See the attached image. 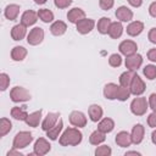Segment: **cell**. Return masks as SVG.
<instances>
[{"mask_svg":"<svg viewBox=\"0 0 156 156\" xmlns=\"http://www.w3.org/2000/svg\"><path fill=\"white\" fill-rule=\"evenodd\" d=\"M127 34L130 37H138L144 30V23L141 21H133L127 26Z\"/></svg>","mask_w":156,"mask_h":156,"instance_id":"18","label":"cell"},{"mask_svg":"<svg viewBox=\"0 0 156 156\" xmlns=\"http://www.w3.org/2000/svg\"><path fill=\"white\" fill-rule=\"evenodd\" d=\"M68 119H69V123L77 128H83L87 126V117L82 111H72L69 113Z\"/></svg>","mask_w":156,"mask_h":156,"instance_id":"9","label":"cell"},{"mask_svg":"<svg viewBox=\"0 0 156 156\" xmlns=\"http://www.w3.org/2000/svg\"><path fill=\"white\" fill-rule=\"evenodd\" d=\"M62 129H63V121H62V119H58V122H57L51 129H49V130L46 132V136H48L50 140H56V139L60 136Z\"/></svg>","mask_w":156,"mask_h":156,"instance_id":"28","label":"cell"},{"mask_svg":"<svg viewBox=\"0 0 156 156\" xmlns=\"http://www.w3.org/2000/svg\"><path fill=\"white\" fill-rule=\"evenodd\" d=\"M115 141H116V144H117L118 146H121V147H128V146H130V145L133 144V143H132V136H130V134H129L128 132H126V130L118 132V133L116 134Z\"/></svg>","mask_w":156,"mask_h":156,"instance_id":"16","label":"cell"},{"mask_svg":"<svg viewBox=\"0 0 156 156\" xmlns=\"http://www.w3.org/2000/svg\"><path fill=\"white\" fill-rule=\"evenodd\" d=\"M10 99L13 102H26L32 99V95L26 88L17 85L10 90Z\"/></svg>","mask_w":156,"mask_h":156,"instance_id":"4","label":"cell"},{"mask_svg":"<svg viewBox=\"0 0 156 156\" xmlns=\"http://www.w3.org/2000/svg\"><path fill=\"white\" fill-rule=\"evenodd\" d=\"M144 135H145V128H144V126L140 124V123L134 124L133 128H132V132H130L132 143L135 144V145L140 144L144 140Z\"/></svg>","mask_w":156,"mask_h":156,"instance_id":"12","label":"cell"},{"mask_svg":"<svg viewBox=\"0 0 156 156\" xmlns=\"http://www.w3.org/2000/svg\"><path fill=\"white\" fill-rule=\"evenodd\" d=\"M117 90H118V85L115 83H107L104 87V96L107 100H115L117 99Z\"/></svg>","mask_w":156,"mask_h":156,"instance_id":"26","label":"cell"},{"mask_svg":"<svg viewBox=\"0 0 156 156\" xmlns=\"http://www.w3.org/2000/svg\"><path fill=\"white\" fill-rule=\"evenodd\" d=\"M151 141H152V144L156 145V128H155L154 132L151 133Z\"/></svg>","mask_w":156,"mask_h":156,"instance_id":"49","label":"cell"},{"mask_svg":"<svg viewBox=\"0 0 156 156\" xmlns=\"http://www.w3.org/2000/svg\"><path fill=\"white\" fill-rule=\"evenodd\" d=\"M38 17L44 22V23H50L54 21V12L49 9H40L38 11Z\"/></svg>","mask_w":156,"mask_h":156,"instance_id":"34","label":"cell"},{"mask_svg":"<svg viewBox=\"0 0 156 156\" xmlns=\"http://www.w3.org/2000/svg\"><path fill=\"white\" fill-rule=\"evenodd\" d=\"M147 58L151 62H156V48H152L147 51Z\"/></svg>","mask_w":156,"mask_h":156,"instance_id":"45","label":"cell"},{"mask_svg":"<svg viewBox=\"0 0 156 156\" xmlns=\"http://www.w3.org/2000/svg\"><path fill=\"white\" fill-rule=\"evenodd\" d=\"M115 5V0H99V6L104 11H108Z\"/></svg>","mask_w":156,"mask_h":156,"instance_id":"40","label":"cell"},{"mask_svg":"<svg viewBox=\"0 0 156 156\" xmlns=\"http://www.w3.org/2000/svg\"><path fill=\"white\" fill-rule=\"evenodd\" d=\"M58 117H60L58 112H49L46 117L41 121V129L44 132H48L49 129H51L58 122Z\"/></svg>","mask_w":156,"mask_h":156,"instance_id":"13","label":"cell"},{"mask_svg":"<svg viewBox=\"0 0 156 156\" xmlns=\"http://www.w3.org/2000/svg\"><path fill=\"white\" fill-rule=\"evenodd\" d=\"M115 16L119 22H130L133 20V11L127 6H119L117 7Z\"/></svg>","mask_w":156,"mask_h":156,"instance_id":"14","label":"cell"},{"mask_svg":"<svg viewBox=\"0 0 156 156\" xmlns=\"http://www.w3.org/2000/svg\"><path fill=\"white\" fill-rule=\"evenodd\" d=\"M147 108H149V102H147L146 98L138 96V98L133 99V101L130 102V112L134 116H143V115H145Z\"/></svg>","mask_w":156,"mask_h":156,"instance_id":"3","label":"cell"},{"mask_svg":"<svg viewBox=\"0 0 156 156\" xmlns=\"http://www.w3.org/2000/svg\"><path fill=\"white\" fill-rule=\"evenodd\" d=\"M127 1H128V4H129L130 6H133V7H140L141 4H143V0H127Z\"/></svg>","mask_w":156,"mask_h":156,"instance_id":"48","label":"cell"},{"mask_svg":"<svg viewBox=\"0 0 156 156\" xmlns=\"http://www.w3.org/2000/svg\"><path fill=\"white\" fill-rule=\"evenodd\" d=\"M111 23H112V21L108 18V17H101L99 21H98V24H96V27H98V32L100 33V34H108V29H110V27H111Z\"/></svg>","mask_w":156,"mask_h":156,"instance_id":"31","label":"cell"},{"mask_svg":"<svg viewBox=\"0 0 156 156\" xmlns=\"http://www.w3.org/2000/svg\"><path fill=\"white\" fill-rule=\"evenodd\" d=\"M10 82H11V79H10V76L7 73H5V72L0 73V90L1 91H5L9 88Z\"/></svg>","mask_w":156,"mask_h":156,"instance_id":"38","label":"cell"},{"mask_svg":"<svg viewBox=\"0 0 156 156\" xmlns=\"http://www.w3.org/2000/svg\"><path fill=\"white\" fill-rule=\"evenodd\" d=\"M123 26H122V22H112L111 23V27L108 29V35L112 38V39H118L122 37L123 34Z\"/></svg>","mask_w":156,"mask_h":156,"instance_id":"27","label":"cell"},{"mask_svg":"<svg viewBox=\"0 0 156 156\" xmlns=\"http://www.w3.org/2000/svg\"><path fill=\"white\" fill-rule=\"evenodd\" d=\"M88 115H89V118L90 121L93 122H99L101 118H102V115H104V111H102V107L98 104H93L89 106L88 108Z\"/></svg>","mask_w":156,"mask_h":156,"instance_id":"19","label":"cell"},{"mask_svg":"<svg viewBox=\"0 0 156 156\" xmlns=\"http://www.w3.org/2000/svg\"><path fill=\"white\" fill-rule=\"evenodd\" d=\"M147 102H149V107H150L152 111H156V93L150 94Z\"/></svg>","mask_w":156,"mask_h":156,"instance_id":"43","label":"cell"},{"mask_svg":"<svg viewBox=\"0 0 156 156\" xmlns=\"http://www.w3.org/2000/svg\"><path fill=\"white\" fill-rule=\"evenodd\" d=\"M83 18H85V12L80 7H73L67 12V20L73 24H77Z\"/></svg>","mask_w":156,"mask_h":156,"instance_id":"17","label":"cell"},{"mask_svg":"<svg viewBox=\"0 0 156 156\" xmlns=\"http://www.w3.org/2000/svg\"><path fill=\"white\" fill-rule=\"evenodd\" d=\"M118 50H119V52H121L122 55H124V56H129V55H133V54L136 52V50H138V45H136L135 41L128 39V40H123V41H121V44L118 45Z\"/></svg>","mask_w":156,"mask_h":156,"instance_id":"11","label":"cell"},{"mask_svg":"<svg viewBox=\"0 0 156 156\" xmlns=\"http://www.w3.org/2000/svg\"><path fill=\"white\" fill-rule=\"evenodd\" d=\"M146 89V85L144 83V80L135 73L133 79H132V83L129 85V90L132 93V95H135V96H140Z\"/></svg>","mask_w":156,"mask_h":156,"instance_id":"7","label":"cell"},{"mask_svg":"<svg viewBox=\"0 0 156 156\" xmlns=\"http://www.w3.org/2000/svg\"><path fill=\"white\" fill-rule=\"evenodd\" d=\"M38 12L33 11V10H27L22 13L21 16V23L24 24L26 27H30L33 24H35V22L38 21Z\"/></svg>","mask_w":156,"mask_h":156,"instance_id":"15","label":"cell"},{"mask_svg":"<svg viewBox=\"0 0 156 156\" xmlns=\"http://www.w3.org/2000/svg\"><path fill=\"white\" fill-rule=\"evenodd\" d=\"M147 38H149V40H150L152 44H156V27H154V28H151V29L149 30Z\"/></svg>","mask_w":156,"mask_h":156,"instance_id":"44","label":"cell"},{"mask_svg":"<svg viewBox=\"0 0 156 156\" xmlns=\"http://www.w3.org/2000/svg\"><path fill=\"white\" fill-rule=\"evenodd\" d=\"M33 141V135L30 132H27V130H22V132H18L15 138H13V141H12V147L15 149H24L27 147L30 143Z\"/></svg>","mask_w":156,"mask_h":156,"instance_id":"2","label":"cell"},{"mask_svg":"<svg viewBox=\"0 0 156 156\" xmlns=\"http://www.w3.org/2000/svg\"><path fill=\"white\" fill-rule=\"evenodd\" d=\"M105 140H106V134L102 133V132H100L99 129L94 130V132L90 134V136H89V143H90L91 145H95V146L102 144Z\"/></svg>","mask_w":156,"mask_h":156,"instance_id":"30","label":"cell"},{"mask_svg":"<svg viewBox=\"0 0 156 156\" xmlns=\"http://www.w3.org/2000/svg\"><path fill=\"white\" fill-rule=\"evenodd\" d=\"M54 4L57 9H67L72 4V0H54Z\"/></svg>","mask_w":156,"mask_h":156,"instance_id":"41","label":"cell"},{"mask_svg":"<svg viewBox=\"0 0 156 156\" xmlns=\"http://www.w3.org/2000/svg\"><path fill=\"white\" fill-rule=\"evenodd\" d=\"M27 106H15L11 108V117H13L16 121H26L28 117L27 113Z\"/></svg>","mask_w":156,"mask_h":156,"instance_id":"25","label":"cell"},{"mask_svg":"<svg viewBox=\"0 0 156 156\" xmlns=\"http://www.w3.org/2000/svg\"><path fill=\"white\" fill-rule=\"evenodd\" d=\"M112 154V149L108 145H98L95 149V155L96 156H110Z\"/></svg>","mask_w":156,"mask_h":156,"instance_id":"37","label":"cell"},{"mask_svg":"<svg viewBox=\"0 0 156 156\" xmlns=\"http://www.w3.org/2000/svg\"><path fill=\"white\" fill-rule=\"evenodd\" d=\"M20 10H21L20 5H17V4H10V5H7L5 7L4 15H5V17L9 21H15L18 17V15H20Z\"/></svg>","mask_w":156,"mask_h":156,"instance_id":"22","label":"cell"},{"mask_svg":"<svg viewBox=\"0 0 156 156\" xmlns=\"http://www.w3.org/2000/svg\"><path fill=\"white\" fill-rule=\"evenodd\" d=\"M147 124L151 128H156V111H152L147 117Z\"/></svg>","mask_w":156,"mask_h":156,"instance_id":"42","label":"cell"},{"mask_svg":"<svg viewBox=\"0 0 156 156\" xmlns=\"http://www.w3.org/2000/svg\"><path fill=\"white\" fill-rule=\"evenodd\" d=\"M143 73L149 80L155 79L156 78V66L155 65H146L143 69Z\"/></svg>","mask_w":156,"mask_h":156,"instance_id":"36","label":"cell"},{"mask_svg":"<svg viewBox=\"0 0 156 156\" xmlns=\"http://www.w3.org/2000/svg\"><path fill=\"white\" fill-rule=\"evenodd\" d=\"M51 150V144L49 143V140H46L45 138H38L34 143L33 146V152L30 155H37V156H44L48 152H50Z\"/></svg>","mask_w":156,"mask_h":156,"instance_id":"5","label":"cell"},{"mask_svg":"<svg viewBox=\"0 0 156 156\" xmlns=\"http://www.w3.org/2000/svg\"><path fill=\"white\" fill-rule=\"evenodd\" d=\"M44 35H45V33H44V29H43V28H40V27H34V28L30 29L29 33L27 34V43H28L29 45H33V46L39 45V44H41V41L44 40Z\"/></svg>","mask_w":156,"mask_h":156,"instance_id":"6","label":"cell"},{"mask_svg":"<svg viewBox=\"0 0 156 156\" xmlns=\"http://www.w3.org/2000/svg\"><path fill=\"white\" fill-rule=\"evenodd\" d=\"M41 117H43V110H38V111H34V112L29 113L24 122L29 127H38L39 123L41 122Z\"/></svg>","mask_w":156,"mask_h":156,"instance_id":"24","label":"cell"},{"mask_svg":"<svg viewBox=\"0 0 156 156\" xmlns=\"http://www.w3.org/2000/svg\"><path fill=\"white\" fill-rule=\"evenodd\" d=\"M134 74H135V71H130V69L123 72V73L119 76V85L129 88V85H130V83H132V79H133Z\"/></svg>","mask_w":156,"mask_h":156,"instance_id":"32","label":"cell"},{"mask_svg":"<svg viewBox=\"0 0 156 156\" xmlns=\"http://www.w3.org/2000/svg\"><path fill=\"white\" fill-rule=\"evenodd\" d=\"M108 65L111 67H119L122 65V56L119 54H112L108 57Z\"/></svg>","mask_w":156,"mask_h":156,"instance_id":"39","label":"cell"},{"mask_svg":"<svg viewBox=\"0 0 156 156\" xmlns=\"http://www.w3.org/2000/svg\"><path fill=\"white\" fill-rule=\"evenodd\" d=\"M26 35H27V27L24 24L18 23V24L12 27V29H11V38L13 40H16V41L22 40Z\"/></svg>","mask_w":156,"mask_h":156,"instance_id":"20","label":"cell"},{"mask_svg":"<svg viewBox=\"0 0 156 156\" xmlns=\"http://www.w3.org/2000/svg\"><path fill=\"white\" fill-rule=\"evenodd\" d=\"M76 27H77V32L79 33V34H83V35H85V34H88V33H90L93 29H94V27H95V21L93 20V18H83V20H80L77 24H76Z\"/></svg>","mask_w":156,"mask_h":156,"instance_id":"10","label":"cell"},{"mask_svg":"<svg viewBox=\"0 0 156 156\" xmlns=\"http://www.w3.org/2000/svg\"><path fill=\"white\" fill-rule=\"evenodd\" d=\"M124 65H126V68H128L130 71H138L140 68V66L143 65V56L136 52L133 55L126 56Z\"/></svg>","mask_w":156,"mask_h":156,"instance_id":"8","label":"cell"},{"mask_svg":"<svg viewBox=\"0 0 156 156\" xmlns=\"http://www.w3.org/2000/svg\"><path fill=\"white\" fill-rule=\"evenodd\" d=\"M27 54H28V51H27V49L24 46L17 45L11 50V58L13 61H23L26 58Z\"/></svg>","mask_w":156,"mask_h":156,"instance_id":"29","label":"cell"},{"mask_svg":"<svg viewBox=\"0 0 156 156\" xmlns=\"http://www.w3.org/2000/svg\"><path fill=\"white\" fill-rule=\"evenodd\" d=\"M67 30V24L63 21H55L50 26V33L55 37H61L66 33Z\"/></svg>","mask_w":156,"mask_h":156,"instance_id":"23","label":"cell"},{"mask_svg":"<svg viewBox=\"0 0 156 156\" xmlns=\"http://www.w3.org/2000/svg\"><path fill=\"white\" fill-rule=\"evenodd\" d=\"M128 155H136V156H140L141 154L138 152V151H127V152H126V156H128Z\"/></svg>","mask_w":156,"mask_h":156,"instance_id":"50","label":"cell"},{"mask_svg":"<svg viewBox=\"0 0 156 156\" xmlns=\"http://www.w3.org/2000/svg\"><path fill=\"white\" fill-rule=\"evenodd\" d=\"M46 1H48V0H34V2H35L37 5H44Z\"/></svg>","mask_w":156,"mask_h":156,"instance_id":"51","label":"cell"},{"mask_svg":"<svg viewBox=\"0 0 156 156\" xmlns=\"http://www.w3.org/2000/svg\"><path fill=\"white\" fill-rule=\"evenodd\" d=\"M132 93L129 90V88L127 87H122V85H118V90H117V100L119 101H126L130 98Z\"/></svg>","mask_w":156,"mask_h":156,"instance_id":"35","label":"cell"},{"mask_svg":"<svg viewBox=\"0 0 156 156\" xmlns=\"http://www.w3.org/2000/svg\"><path fill=\"white\" fill-rule=\"evenodd\" d=\"M149 15L154 18H156V1L151 2L150 6H149Z\"/></svg>","mask_w":156,"mask_h":156,"instance_id":"46","label":"cell"},{"mask_svg":"<svg viewBox=\"0 0 156 156\" xmlns=\"http://www.w3.org/2000/svg\"><path fill=\"white\" fill-rule=\"evenodd\" d=\"M115 128V121L110 117H105V118H101L98 123V129L105 134L107 133H111Z\"/></svg>","mask_w":156,"mask_h":156,"instance_id":"21","label":"cell"},{"mask_svg":"<svg viewBox=\"0 0 156 156\" xmlns=\"http://www.w3.org/2000/svg\"><path fill=\"white\" fill-rule=\"evenodd\" d=\"M6 156H23V154H22L21 151H18V149H15V147H12L10 151H7Z\"/></svg>","mask_w":156,"mask_h":156,"instance_id":"47","label":"cell"},{"mask_svg":"<svg viewBox=\"0 0 156 156\" xmlns=\"http://www.w3.org/2000/svg\"><path fill=\"white\" fill-rule=\"evenodd\" d=\"M83 134L78 128L69 127L63 130V133L58 138V143L61 146H77L82 143Z\"/></svg>","mask_w":156,"mask_h":156,"instance_id":"1","label":"cell"},{"mask_svg":"<svg viewBox=\"0 0 156 156\" xmlns=\"http://www.w3.org/2000/svg\"><path fill=\"white\" fill-rule=\"evenodd\" d=\"M12 129V122L6 118V117H2L0 119V138L5 136L7 133H10Z\"/></svg>","mask_w":156,"mask_h":156,"instance_id":"33","label":"cell"}]
</instances>
